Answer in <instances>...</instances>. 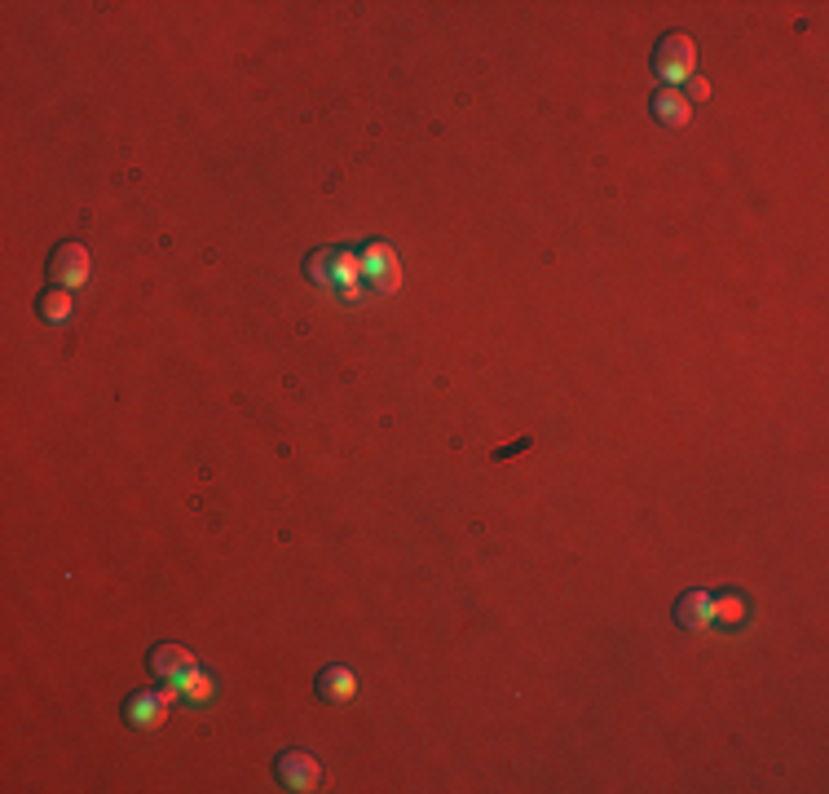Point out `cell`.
<instances>
[{
    "label": "cell",
    "mask_w": 829,
    "mask_h": 794,
    "mask_svg": "<svg viewBox=\"0 0 829 794\" xmlns=\"http://www.w3.org/2000/svg\"><path fill=\"white\" fill-rule=\"evenodd\" d=\"M36 313L45 318V322H54V327H62L71 313H75V300H71V292L67 287H54V292H45L40 296V305H36Z\"/></svg>",
    "instance_id": "8fae6325"
},
{
    "label": "cell",
    "mask_w": 829,
    "mask_h": 794,
    "mask_svg": "<svg viewBox=\"0 0 829 794\" xmlns=\"http://www.w3.org/2000/svg\"><path fill=\"white\" fill-rule=\"evenodd\" d=\"M653 120L666 125V129H684V125L692 120V106H688V97H679L675 88H658V93H653Z\"/></svg>",
    "instance_id": "ba28073f"
},
{
    "label": "cell",
    "mask_w": 829,
    "mask_h": 794,
    "mask_svg": "<svg viewBox=\"0 0 829 794\" xmlns=\"http://www.w3.org/2000/svg\"><path fill=\"white\" fill-rule=\"evenodd\" d=\"M274 772H279V781L287 790H318L322 785V768H318V759L309 750H283Z\"/></svg>",
    "instance_id": "5b68a950"
},
{
    "label": "cell",
    "mask_w": 829,
    "mask_h": 794,
    "mask_svg": "<svg viewBox=\"0 0 829 794\" xmlns=\"http://www.w3.org/2000/svg\"><path fill=\"white\" fill-rule=\"evenodd\" d=\"M49 279L58 287H80L88 279V248L84 244H62L54 257H49Z\"/></svg>",
    "instance_id": "52a82bcc"
},
{
    "label": "cell",
    "mask_w": 829,
    "mask_h": 794,
    "mask_svg": "<svg viewBox=\"0 0 829 794\" xmlns=\"http://www.w3.org/2000/svg\"><path fill=\"white\" fill-rule=\"evenodd\" d=\"M305 274H309L322 292H331V296H340V300H358V296H363V265H358V257L344 252V248H322V252H313V257L305 261Z\"/></svg>",
    "instance_id": "6da1fadb"
},
{
    "label": "cell",
    "mask_w": 829,
    "mask_h": 794,
    "mask_svg": "<svg viewBox=\"0 0 829 794\" xmlns=\"http://www.w3.org/2000/svg\"><path fill=\"white\" fill-rule=\"evenodd\" d=\"M173 702H177L173 689H146V694H133L129 707H125V720H129L133 728H155V724L168 720Z\"/></svg>",
    "instance_id": "277c9868"
},
{
    "label": "cell",
    "mask_w": 829,
    "mask_h": 794,
    "mask_svg": "<svg viewBox=\"0 0 829 794\" xmlns=\"http://www.w3.org/2000/svg\"><path fill=\"white\" fill-rule=\"evenodd\" d=\"M186 694H190V702H208V698H212V679L194 671V675L186 679Z\"/></svg>",
    "instance_id": "4fadbf2b"
},
{
    "label": "cell",
    "mask_w": 829,
    "mask_h": 794,
    "mask_svg": "<svg viewBox=\"0 0 829 794\" xmlns=\"http://www.w3.org/2000/svg\"><path fill=\"white\" fill-rule=\"evenodd\" d=\"M746 609H750V601H746L742 592H729V596H720V601H710V618H720V623H729V627H742V623H746Z\"/></svg>",
    "instance_id": "7c38bea8"
},
{
    "label": "cell",
    "mask_w": 829,
    "mask_h": 794,
    "mask_svg": "<svg viewBox=\"0 0 829 794\" xmlns=\"http://www.w3.org/2000/svg\"><path fill=\"white\" fill-rule=\"evenodd\" d=\"M353 689H358V679H353L348 666H327V671L318 675V698H322V702H348Z\"/></svg>",
    "instance_id": "9c48e42d"
},
{
    "label": "cell",
    "mask_w": 829,
    "mask_h": 794,
    "mask_svg": "<svg viewBox=\"0 0 829 794\" xmlns=\"http://www.w3.org/2000/svg\"><path fill=\"white\" fill-rule=\"evenodd\" d=\"M358 265H363V287H371L380 296H393L402 287V265H398V252L389 244H367Z\"/></svg>",
    "instance_id": "3957f363"
},
{
    "label": "cell",
    "mask_w": 829,
    "mask_h": 794,
    "mask_svg": "<svg viewBox=\"0 0 829 794\" xmlns=\"http://www.w3.org/2000/svg\"><path fill=\"white\" fill-rule=\"evenodd\" d=\"M675 618H679V627H706L710 623V592H688V596H679V605H675Z\"/></svg>",
    "instance_id": "30bf717a"
},
{
    "label": "cell",
    "mask_w": 829,
    "mask_h": 794,
    "mask_svg": "<svg viewBox=\"0 0 829 794\" xmlns=\"http://www.w3.org/2000/svg\"><path fill=\"white\" fill-rule=\"evenodd\" d=\"M653 71H658V80H671V84L692 80V71H697V40L684 36V32H671L658 45V54H653Z\"/></svg>",
    "instance_id": "7a4b0ae2"
},
{
    "label": "cell",
    "mask_w": 829,
    "mask_h": 794,
    "mask_svg": "<svg viewBox=\"0 0 829 794\" xmlns=\"http://www.w3.org/2000/svg\"><path fill=\"white\" fill-rule=\"evenodd\" d=\"M151 671H155V679H168V685H186V679L199 671V662H194V653L181 649V644H155Z\"/></svg>",
    "instance_id": "8992f818"
}]
</instances>
